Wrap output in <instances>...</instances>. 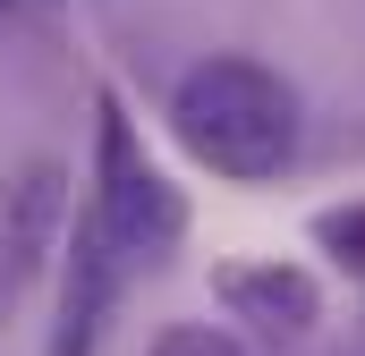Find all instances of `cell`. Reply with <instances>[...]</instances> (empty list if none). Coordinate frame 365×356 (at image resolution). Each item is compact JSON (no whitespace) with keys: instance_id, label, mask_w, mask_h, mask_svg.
<instances>
[{"instance_id":"cell-3","label":"cell","mask_w":365,"mask_h":356,"mask_svg":"<svg viewBox=\"0 0 365 356\" xmlns=\"http://www.w3.org/2000/svg\"><path fill=\"white\" fill-rule=\"evenodd\" d=\"M212 305L238 314V331H255L272 348H297L323 323V280L306 263H289V255H230V263H212Z\"/></svg>"},{"instance_id":"cell-1","label":"cell","mask_w":365,"mask_h":356,"mask_svg":"<svg viewBox=\"0 0 365 356\" xmlns=\"http://www.w3.org/2000/svg\"><path fill=\"white\" fill-rule=\"evenodd\" d=\"M170 136L230 187H272L306 145V102L280 68L212 51L170 85Z\"/></svg>"},{"instance_id":"cell-6","label":"cell","mask_w":365,"mask_h":356,"mask_svg":"<svg viewBox=\"0 0 365 356\" xmlns=\"http://www.w3.org/2000/svg\"><path fill=\"white\" fill-rule=\"evenodd\" d=\"M314 246H323V263L365 271V195L331 204V212H314Z\"/></svg>"},{"instance_id":"cell-7","label":"cell","mask_w":365,"mask_h":356,"mask_svg":"<svg viewBox=\"0 0 365 356\" xmlns=\"http://www.w3.org/2000/svg\"><path fill=\"white\" fill-rule=\"evenodd\" d=\"M145 356H247V340L230 323H162Z\"/></svg>"},{"instance_id":"cell-4","label":"cell","mask_w":365,"mask_h":356,"mask_svg":"<svg viewBox=\"0 0 365 356\" xmlns=\"http://www.w3.org/2000/svg\"><path fill=\"white\" fill-rule=\"evenodd\" d=\"M119 246L93 229V212H68L60 229V305H51V331H43V356H93L102 331H110V305H119Z\"/></svg>"},{"instance_id":"cell-2","label":"cell","mask_w":365,"mask_h":356,"mask_svg":"<svg viewBox=\"0 0 365 356\" xmlns=\"http://www.w3.org/2000/svg\"><path fill=\"white\" fill-rule=\"evenodd\" d=\"M86 212H93V229L119 246L128 271L162 263L187 238V195L162 178V162L145 153V136H136V119H128L119 93L93 102V195H86Z\"/></svg>"},{"instance_id":"cell-5","label":"cell","mask_w":365,"mask_h":356,"mask_svg":"<svg viewBox=\"0 0 365 356\" xmlns=\"http://www.w3.org/2000/svg\"><path fill=\"white\" fill-rule=\"evenodd\" d=\"M60 229H68V212H60V170H51V162H26L17 187L0 195V314L26 297V280H34V263L60 246Z\"/></svg>"},{"instance_id":"cell-8","label":"cell","mask_w":365,"mask_h":356,"mask_svg":"<svg viewBox=\"0 0 365 356\" xmlns=\"http://www.w3.org/2000/svg\"><path fill=\"white\" fill-rule=\"evenodd\" d=\"M9 9H17V0H0V17H9Z\"/></svg>"}]
</instances>
